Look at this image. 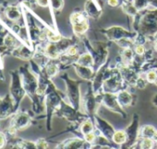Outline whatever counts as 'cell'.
<instances>
[{"instance_id": "cell-5", "label": "cell", "mask_w": 157, "mask_h": 149, "mask_svg": "<svg viewBox=\"0 0 157 149\" xmlns=\"http://www.w3.org/2000/svg\"><path fill=\"white\" fill-rule=\"evenodd\" d=\"M126 133H127V143L125 144L127 147H131L133 146V144L136 143V141L139 138V133H140V130H139V117L137 114L133 115L132 118V122L129 124V126L126 129Z\"/></svg>"}, {"instance_id": "cell-20", "label": "cell", "mask_w": 157, "mask_h": 149, "mask_svg": "<svg viewBox=\"0 0 157 149\" xmlns=\"http://www.w3.org/2000/svg\"><path fill=\"white\" fill-rule=\"evenodd\" d=\"M132 4L136 8V9L139 11V10H142L146 9L149 5V1L148 0H133Z\"/></svg>"}, {"instance_id": "cell-12", "label": "cell", "mask_w": 157, "mask_h": 149, "mask_svg": "<svg viewBox=\"0 0 157 149\" xmlns=\"http://www.w3.org/2000/svg\"><path fill=\"white\" fill-rule=\"evenodd\" d=\"M127 133L124 130H117L114 133L113 137H112V142L115 143L116 144L122 145L127 143Z\"/></svg>"}, {"instance_id": "cell-7", "label": "cell", "mask_w": 157, "mask_h": 149, "mask_svg": "<svg viewBox=\"0 0 157 149\" xmlns=\"http://www.w3.org/2000/svg\"><path fill=\"white\" fill-rule=\"evenodd\" d=\"M94 119L96 122V128L99 130V132L102 133L104 137H105L107 140L112 141L113 134L115 133V130L112 125H110L105 120L100 118L97 115H94Z\"/></svg>"}, {"instance_id": "cell-35", "label": "cell", "mask_w": 157, "mask_h": 149, "mask_svg": "<svg viewBox=\"0 0 157 149\" xmlns=\"http://www.w3.org/2000/svg\"><path fill=\"white\" fill-rule=\"evenodd\" d=\"M155 84H156V85H157V80H156V82H155Z\"/></svg>"}, {"instance_id": "cell-22", "label": "cell", "mask_w": 157, "mask_h": 149, "mask_svg": "<svg viewBox=\"0 0 157 149\" xmlns=\"http://www.w3.org/2000/svg\"><path fill=\"white\" fill-rule=\"evenodd\" d=\"M96 139H97V135L95 134L94 131L84 135V140L89 144H94L96 142Z\"/></svg>"}, {"instance_id": "cell-21", "label": "cell", "mask_w": 157, "mask_h": 149, "mask_svg": "<svg viewBox=\"0 0 157 149\" xmlns=\"http://www.w3.org/2000/svg\"><path fill=\"white\" fill-rule=\"evenodd\" d=\"M46 73H47V74L49 77H55L56 74L58 73V67H57V65L56 64H48L47 65V67H46Z\"/></svg>"}, {"instance_id": "cell-33", "label": "cell", "mask_w": 157, "mask_h": 149, "mask_svg": "<svg viewBox=\"0 0 157 149\" xmlns=\"http://www.w3.org/2000/svg\"><path fill=\"white\" fill-rule=\"evenodd\" d=\"M154 48H155V50L157 52V34H156V38L154 40Z\"/></svg>"}, {"instance_id": "cell-31", "label": "cell", "mask_w": 157, "mask_h": 149, "mask_svg": "<svg viewBox=\"0 0 157 149\" xmlns=\"http://www.w3.org/2000/svg\"><path fill=\"white\" fill-rule=\"evenodd\" d=\"M107 4L112 7V8H115V7H117L118 4H119V1L118 0H107Z\"/></svg>"}, {"instance_id": "cell-32", "label": "cell", "mask_w": 157, "mask_h": 149, "mask_svg": "<svg viewBox=\"0 0 157 149\" xmlns=\"http://www.w3.org/2000/svg\"><path fill=\"white\" fill-rule=\"evenodd\" d=\"M152 103H153L155 106H157V94L153 97V99H152Z\"/></svg>"}, {"instance_id": "cell-30", "label": "cell", "mask_w": 157, "mask_h": 149, "mask_svg": "<svg viewBox=\"0 0 157 149\" xmlns=\"http://www.w3.org/2000/svg\"><path fill=\"white\" fill-rule=\"evenodd\" d=\"M6 144V137L3 133H0V148Z\"/></svg>"}, {"instance_id": "cell-10", "label": "cell", "mask_w": 157, "mask_h": 149, "mask_svg": "<svg viewBox=\"0 0 157 149\" xmlns=\"http://www.w3.org/2000/svg\"><path fill=\"white\" fill-rule=\"evenodd\" d=\"M117 100H118V103L120 104V106L124 109V108H127L128 106H130L132 104V96L131 94H129L128 91L126 90H122L120 92H118L117 94Z\"/></svg>"}, {"instance_id": "cell-3", "label": "cell", "mask_w": 157, "mask_h": 149, "mask_svg": "<svg viewBox=\"0 0 157 149\" xmlns=\"http://www.w3.org/2000/svg\"><path fill=\"white\" fill-rule=\"evenodd\" d=\"M105 33V35L111 41H114L115 42H117L121 40L124 39H130V40H135L136 38V34L133 32H129L128 31H126L125 29L121 28V27H112L109 28L107 30H105L103 31Z\"/></svg>"}, {"instance_id": "cell-27", "label": "cell", "mask_w": 157, "mask_h": 149, "mask_svg": "<svg viewBox=\"0 0 157 149\" xmlns=\"http://www.w3.org/2000/svg\"><path fill=\"white\" fill-rule=\"evenodd\" d=\"M135 53L137 55L141 56L145 53V47L143 44H137L135 46Z\"/></svg>"}, {"instance_id": "cell-1", "label": "cell", "mask_w": 157, "mask_h": 149, "mask_svg": "<svg viewBox=\"0 0 157 149\" xmlns=\"http://www.w3.org/2000/svg\"><path fill=\"white\" fill-rule=\"evenodd\" d=\"M139 31L142 36H151L157 34V10L145 14L140 23Z\"/></svg>"}, {"instance_id": "cell-8", "label": "cell", "mask_w": 157, "mask_h": 149, "mask_svg": "<svg viewBox=\"0 0 157 149\" xmlns=\"http://www.w3.org/2000/svg\"><path fill=\"white\" fill-rule=\"evenodd\" d=\"M75 69H76V73L78 77L82 79H86V80H91L94 74V69L93 67H89V66H83V65H80L78 64H75L74 65Z\"/></svg>"}, {"instance_id": "cell-9", "label": "cell", "mask_w": 157, "mask_h": 149, "mask_svg": "<svg viewBox=\"0 0 157 149\" xmlns=\"http://www.w3.org/2000/svg\"><path fill=\"white\" fill-rule=\"evenodd\" d=\"M85 140H82L81 138H71V139H67L66 141H64L63 143H61V145H57L56 147L59 148H82L84 147L85 144Z\"/></svg>"}, {"instance_id": "cell-29", "label": "cell", "mask_w": 157, "mask_h": 149, "mask_svg": "<svg viewBox=\"0 0 157 149\" xmlns=\"http://www.w3.org/2000/svg\"><path fill=\"white\" fill-rule=\"evenodd\" d=\"M38 6L43 7V8H46L49 5V0H35Z\"/></svg>"}, {"instance_id": "cell-26", "label": "cell", "mask_w": 157, "mask_h": 149, "mask_svg": "<svg viewBox=\"0 0 157 149\" xmlns=\"http://www.w3.org/2000/svg\"><path fill=\"white\" fill-rule=\"evenodd\" d=\"M146 84H147V80L146 79H143V78H138L137 80H136V83H135V86L138 88V89H144L146 87Z\"/></svg>"}, {"instance_id": "cell-25", "label": "cell", "mask_w": 157, "mask_h": 149, "mask_svg": "<svg viewBox=\"0 0 157 149\" xmlns=\"http://www.w3.org/2000/svg\"><path fill=\"white\" fill-rule=\"evenodd\" d=\"M78 47L77 46H75V45H70L68 48H67V55H69V56H71V57H74V56H76L77 54H78Z\"/></svg>"}, {"instance_id": "cell-4", "label": "cell", "mask_w": 157, "mask_h": 149, "mask_svg": "<svg viewBox=\"0 0 157 149\" xmlns=\"http://www.w3.org/2000/svg\"><path fill=\"white\" fill-rule=\"evenodd\" d=\"M101 103L107 108L108 110L117 112L118 114H121L123 117H125V112L123 111V108L120 106L118 103L117 94L114 93H108V92H104L102 94V99H101Z\"/></svg>"}, {"instance_id": "cell-14", "label": "cell", "mask_w": 157, "mask_h": 149, "mask_svg": "<svg viewBox=\"0 0 157 149\" xmlns=\"http://www.w3.org/2000/svg\"><path fill=\"white\" fill-rule=\"evenodd\" d=\"M156 129L152 125H144L140 128V133H139V138H144V137H150L152 138L153 135L156 133Z\"/></svg>"}, {"instance_id": "cell-23", "label": "cell", "mask_w": 157, "mask_h": 149, "mask_svg": "<svg viewBox=\"0 0 157 149\" xmlns=\"http://www.w3.org/2000/svg\"><path fill=\"white\" fill-rule=\"evenodd\" d=\"M146 80L149 83H155L157 80V73L155 71H150L146 74Z\"/></svg>"}, {"instance_id": "cell-34", "label": "cell", "mask_w": 157, "mask_h": 149, "mask_svg": "<svg viewBox=\"0 0 157 149\" xmlns=\"http://www.w3.org/2000/svg\"><path fill=\"white\" fill-rule=\"evenodd\" d=\"M152 139L155 141V143H157V131H156V133H155V134L153 135V137H152Z\"/></svg>"}, {"instance_id": "cell-15", "label": "cell", "mask_w": 157, "mask_h": 149, "mask_svg": "<svg viewBox=\"0 0 157 149\" xmlns=\"http://www.w3.org/2000/svg\"><path fill=\"white\" fill-rule=\"evenodd\" d=\"M85 10H86L87 14L93 18H97L101 13V10L98 9V8L95 6V4L92 1V0H88L86 2Z\"/></svg>"}, {"instance_id": "cell-28", "label": "cell", "mask_w": 157, "mask_h": 149, "mask_svg": "<svg viewBox=\"0 0 157 149\" xmlns=\"http://www.w3.org/2000/svg\"><path fill=\"white\" fill-rule=\"evenodd\" d=\"M36 148H47L48 144L44 139H39L36 143Z\"/></svg>"}, {"instance_id": "cell-24", "label": "cell", "mask_w": 157, "mask_h": 149, "mask_svg": "<svg viewBox=\"0 0 157 149\" xmlns=\"http://www.w3.org/2000/svg\"><path fill=\"white\" fill-rule=\"evenodd\" d=\"M63 0H51V5L56 10H61V9L63 8Z\"/></svg>"}, {"instance_id": "cell-19", "label": "cell", "mask_w": 157, "mask_h": 149, "mask_svg": "<svg viewBox=\"0 0 157 149\" xmlns=\"http://www.w3.org/2000/svg\"><path fill=\"white\" fill-rule=\"evenodd\" d=\"M155 144L156 143H155V141L152 138L144 137V138H141V140L140 142V147L143 148V149H151V148L154 147Z\"/></svg>"}, {"instance_id": "cell-18", "label": "cell", "mask_w": 157, "mask_h": 149, "mask_svg": "<svg viewBox=\"0 0 157 149\" xmlns=\"http://www.w3.org/2000/svg\"><path fill=\"white\" fill-rule=\"evenodd\" d=\"M80 131H81V133H82L83 135H85V134H87V133H89L94 132V127L93 122H92L91 120H87V121L83 122L82 123L81 127H80Z\"/></svg>"}, {"instance_id": "cell-17", "label": "cell", "mask_w": 157, "mask_h": 149, "mask_svg": "<svg viewBox=\"0 0 157 149\" xmlns=\"http://www.w3.org/2000/svg\"><path fill=\"white\" fill-rule=\"evenodd\" d=\"M6 16L10 20H17L21 17V13L16 7H10L6 9Z\"/></svg>"}, {"instance_id": "cell-2", "label": "cell", "mask_w": 157, "mask_h": 149, "mask_svg": "<svg viewBox=\"0 0 157 149\" xmlns=\"http://www.w3.org/2000/svg\"><path fill=\"white\" fill-rule=\"evenodd\" d=\"M70 23L76 35H82L89 30V21L82 12H74L70 16Z\"/></svg>"}, {"instance_id": "cell-16", "label": "cell", "mask_w": 157, "mask_h": 149, "mask_svg": "<svg viewBox=\"0 0 157 149\" xmlns=\"http://www.w3.org/2000/svg\"><path fill=\"white\" fill-rule=\"evenodd\" d=\"M121 60H122V63L127 65L133 64L134 56H133V51L131 50V48H125L123 50V52L121 53Z\"/></svg>"}, {"instance_id": "cell-13", "label": "cell", "mask_w": 157, "mask_h": 149, "mask_svg": "<svg viewBox=\"0 0 157 149\" xmlns=\"http://www.w3.org/2000/svg\"><path fill=\"white\" fill-rule=\"evenodd\" d=\"M30 123V118L27 114L22 113V114H19L16 119H15V126L18 129L23 130L24 128H26Z\"/></svg>"}, {"instance_id": "cell-11", "label": "cell", "mask_w": 157, "mask_h": 149, "mask_svg": "<svg viewBox=\"0 0 157 149\" xmlns=\"http://www.w3.org/2000/svg\"><path fill=\"white\" fill-rule=\"evenodd\" d=\"M75 64H78L80 65H83V66L93 67L94 65V56L91 53H85L80 56H78Z\"/></svg>"}, {"instance_id": "cell-6", "label": "cell", "mask_w": 157, "mask_h": 149, "mask_svg": "<svg viewBox=\"0 0 157 149\" xmlns=\"http://www.w3.org/2000/svg\"><path fill=\"white\" fill-rule=\"evenodd\" d=\"M67 90L68 99L72 104V106L76 109H78L81 104V94H80V88H78V83L67 79Z\"/></svg>"}]
</instances>
